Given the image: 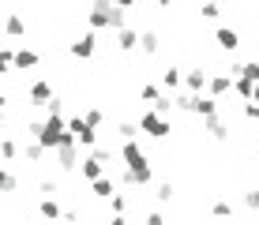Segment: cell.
<instances>
[{"label":"cell","instance_id":"cell-11","mask_svg":"<svg viewBox=\"0 0 259 225\" xmlns=\"http://www.w3.org/2000/svg\"><path fill=\"white\" fill-rule=\"evenodd\" d=\"M26 98H30L34 105H46L49 98H53V83H49V79H34L30 90H26Z\"/></svg>","mask_w":259,"mask_h":225},{"label":"cell","instance_id":"cell-17","mask_svg":"<svg viewBox=\"0 0 259 225\" xmlns=\"http://www.w3.org/2000/svg\"><path fill=\"white\" fill-rule=\"evenodd\" d=\"M139 49H143V57H154V53L162 49V38H158V30H139Z\"/></svg>","mask_w":259,"mask_h":225},{"label":"cell","instance_id":"cell-5","mask_svg":"<svg viewBox=\"0 0 259 225\" xmlns=\"http://www.w3.org/2000/svg\"><path fill=\"white\" fill-rule=\"evenodd\" d=\"M71 57H75V60H91L94 57V53H98V30H87L83 34V38H75V41H71Z\"/></svg>","mask_w":259,"mask_h":225},{"label":"cell","instance_id":"cell-35","mask_svg":"<svg viewBox=\"0 0 259 225\" xmlns=\"http://www.w3.org/2000/svg\"><path fill=\"white\" fill-rule=\"evenodd\" d=\"M210 214H233V206H229V203H214Z\"/></svg>","mask_w":259,"mask_h":225},{"label":"cell","instance_id":"cell-7","mask_svg":"<svg viewBox=\"0 0 259 225\" xmlns=\"http://www.w3.org/2000/svg\"><path fill=\"white\" fill-rule=\"evenodd\" d=\"M124 184L128 188H147L150 180H154V173H150V165H136V169H124Z\"/></svg>","mask_w":259,"mask_h":225},{"label":"cell","instance_id":"cell-34","mask_svg":"<svg viewBox=\"0 0 259 225\" xmlns=\"http://www.w3.org/2000/svg\"><path fill=\"white\" fill-rule=\"evenodd\" d=\"M38 192H41V195H57V180H41Z\"/></svg>","mask_w":259,"mask_h":225},{"label":"cell","instance_id":"cell-30","mask_svg":"<svg viewBox=\"0 0 259 225\" xmlns=\"http://www.w3.org/2000/svg\"><path fill=\"white\" fill-rule=\"evenodd\" d=\"M173 184H158V203H173Z\"/></svg>","mask_w":259,"mask_h":225},{"label":"cell","instance_id":"cell-6","mask_svg":"<svg viewBox=\"0 0 259 225\" xmlns=\"http://www.w3.org/2000/svg\"><path fill=\"white\" fill-rule=\"evenodd\" d=\"M120 161L128 169H136V165H150L147 154H143V147H139V139H124L120 143Z\"/></svg>","mask_w":259,"mask_h":225},{"label":"cell","instance_id":"cell-21","mask_svg":"<svg viewBox=\"0 0 259 225\" xmlns=\"http://www.w3.org/2000/svg\"><path fill=\"white\" fill-rule=\"evenodd\" d=\"M0 192H4V195H15V192H19V176H15L12 169H4V165H0Z\"/></svg>","mask_w":259,"mask_h":225},{"label":"cell","instance_id":"cell-31","mask_svg":"<svg viewBox=\"0 0 259 225\" xmlns=\"http://www.w3.org/2000/svg\"><path fill=\"white\" fill-rule=\"evenodd\" d=\"M46 113H60V116H64V102H60V98L53 94L49 102H46Z\"/></svg>","mask_w":259,"mask_h":225},{"label":"cell","instance_id":"cell-8","mask_svg":"<svg viewBox=\"0 0 259 225\" xmlns=\"http://www.w3.org/2000/svg\"><path fill=\"white\" fill-rule=\"evenodd\" d=\"M117 49H120V53H136V49H139V30H136V26L124 23L120 30H117Z\"/></svg>","mask_w":259,"mask_h":225},{"label":"cell","instance_id":"cell-14","mask_svg":"<svg viewBox=\"0 0 259 225\" xmlns=\"http://www.w3.org/2000/svg\"><path fill=\"white\" fill-rule=\"evenodd\" d=\"M12 64L19 68V71H26V68H38L41 57H38L34 49H15V53H12Z\"/></svg>","mask_w":259,"mask_h":225},{"label":"cell","instance_id":"cell-41","mask_svg":"<svg viewBox=\"0 0 259 225\" xmlns=\"http://www.w3.org/2000/svg\"><path fill=\"white\" fill-rule=\"evenodd\" d=\"M255 147H259V131H255Z\"/></svg>","mask_w":259,"mask_h":225},{"label":"cell","instance_id":"cell-24","mask_svg":"<svg viewBox=\"0 0 259 225\" xmlns=\"http://www.w3.org/2000/svg\"><path fill=\"white\" fill-rule=\"evenodd\" d=\"M199 15H203V19H207V23H214V19H222V8L214 4V0H207V4L199 8Z\"/></svg>","mask_w":259,"mask_h":225},{"label":"cell","instance_id":"cell-38","mask_svg":"<svg viewBox=\"0 0 259 225\" xmlns=\"http://www.w3.org/2000/svg\"><path fill=\"white\" fill-rule=\"evenodd\" d=\"M0 109H8V94H0Z\"/></svg>","mask_w":259,"mask_h":225},{"label":"cell","instance_id":"cell-33","mask_svg":"<svg viewBox=\"0 0 259 225\" xmlns=\"http://www.w3.org/2000/svg\"><path fill=\"white\" fill-rule=\"evenodd\" d=\"M244 116H248V120H255V124H259V102H244Z\"/></svg>","mask_w":259,"mask_h":225},{"label":"cell","instance_id":"cell-20","mask_svg":"<svg viewBox=\"0 0 259 225\" xmlns=\"http://www.w3.org/2000/svg\"><path fill=\"white\" fill-rule=\"evenodd\" d=\"M252 86H255V79H248V75H233V90H237L240 102H252Z\"/></svg>","mask_w":259,"mask_h":225},{"label":"cell","instance_id":"cell-18","mask_svg":"<svg viewBox=\"0 0 259 225\" xmlns=\"http://www.w3.org/2000/svg\"><path fill=\"white\" fill-rule=\"evenodd\" d=\"M91 192L98 195V199H109V195H113V176H105V173L94 176V180H91Z\"/></svg>","mask_w":259,"mask_h":225},{"label":"cell","instance_id":"cell-22","mask_svg":"<svg viewBox=\"0 0 259 225\" xmlns=\"http://www.w3.org/2000/svg\"><path fill=\"white\" fill-rule=\"evenodd\" d=\"M38 214L41 218H60V203H57V195H46V199H41V206H38Z\"/></svg>","mask_w":259,"mask_h":225},{"label":"cell","instance_id":"cell-26","mask_svg":"<svg viewBox=\"0 0 259 225\" xmlns=\"http://www.w3.org/2000/svg\"><path fill=\"white\" fill-rule=\"evenodd\" d=\"M12 53L15 49H0V75H12V68H15L12 64Z\"/></svg>","mask_w":259,"mask_h":225},{"label":"cell","instance_id":"cell-23","mask_svg":"<svg viewBox=\"0 0 259 225\" xmlns=\"http://www.w3.org/2000/svg\"><path fill=\"white\" fill-rule=\"evenodd\" d=\"M0 158L15 161V158H19V143H15V139H0Z\"/></svg>","mask_w":259,"mask_h":225},{"label":"cell","instance_id":"cell-29","mask_svg":"<svg viewBox=\"0 0 259 225\" xmlns=\"http://www.w3.org/2000/svg\"><path fill=\"white\" fill-rule=\"evenodd\" d=\"M237 75H248V79H259V60H248V64H240Z\"/></svg>","mask_w":259,"mask_h":225},{"label":"cell","instance_id":"cell-42","mask_svg":"<svg viewBox=\"0 0 259 225\" xmlns=\"http://www.w3.org/2000/svg\"><path fill=\"white\" fill-rule=\"evenodd\" d=\"M214 4H222V0H214Z\"/></svg>","mask_w":259,"mask_h":225},{"label":"cell","instance_id":"cell-37","mask_svg":"<svg viewBox=\"0 0 259 225\" xmlns=\"http://www.w3.org/2000/svg\"><path fill=\"white\" fill-rule=\"evenodd\" d=\"M113 4H117V8H120V12H132V8H136V4H139V0H113Z\"/></svg>","mask_w":259,"mask_h":225},{"label":"cell","instance_id":"cell-4","mask_svg":"<svg viewBox=\"0 0 259 225\" xmlns=\"http://www.w3.org/2000/svg\"><path fill=\"white\" fill-rule=\"evenodd\" d=\"M53 154H57V165L64 169V173H75V169H79V143H75V135H71V131H64V139L57 143Z\"/></svg>","mask_w":259,"mask_h":225},{"label":"cell","instance_id":"cell-15","mask_svg":"<svg viewBox=\"0 0 259 225\" xmlns=\"http://www.w3.org/2000/svg\"><path fill=\"white\" fill-rule=\"evenodd\" d=\"M229 90H233V75H210V79H207V94L226 98Z\"/></svg>","mask_w":259,"mask_h":225},{"label":"cell","instance_id":"cell-39","mask_svg":"<svg viewBox=\"0 0 259 225\" xmlns=\"http://www.w3.org/2000/svg\"><path fill=\"white\" fill-rule=\"evenodd\" d=\"M169 4H173V0H158V8H169Z\"/></svg>","mask_w":259,"mask_h":225},{"label":"cell","instance_id":"cell-12","mask_svg":"<svg viewBox=\"0 0 259 225\" xmlns=\"http://www.w3.org/2000/svg\"><path fill=\"white\" fill-rule=\"evenodd\" d=\"M207 79H210V71H203V68H188V71H184V86H188L192 94L207 90Z\"/></svg>","mask_w":259,"mask_h":225},{"label":"cell","instance_id":"cell-32","mask_svg":"<svg viewBox=\"0 0 259 225\" xmlns=\"http://www.w3.org/2000/svg\"><path fill=\"white\" fill-rule=\"evenodd\" d=\"M244 206L248 210H259V188H252V192L244 195Z\"/></svg>","mask_w":259,"mask_h":225},{"label":"cell","instance_id":"cell-13","mask_svg":"<svg viewBox=\"0 0 259 225\" xmlns=\"http://www.w3.org/2000/svg\"><path fill=\"white\" fill-rule=\"evenodd\" d=\"M46 154H49V150H46V147H41V143H38V139H34V135H30V139H26V143H23V158H26V161H30V165H41V161H46Z\"/></svg>","mask_w":259,"mask_h":225},{"label":"cell","instance_id":"cell-19","mask_svg":"<svg viewBox=\"0 0 259 225\" xmlns=\"http://www.w3.org/2000/svg\"><path fill=\"white\" fill-rule=\"evenodd\" d=\"M4 34H8V38H23V34H26V19H23V15H8V19H4Z\"/></svg>","mask_w":259,"mask_h":225},{"label":"cell","instance_id":"cell-40","mask_svg":"<svg viewBox=\"0 0 259 225\" xmlns=\"http://www.w3.org/2000/svg\"><path fill=\"white\" fill-rule=\"evenodd\" d=\"M0 124H4V109H0Z\"/></svg>","mask_w":259,"mask_h":225},{"label":"cell","instance_id":"cell-1","mask_svg":"<svg viewBox=\"0 0 259 225\" xmlns=\"http://www.w3.org/2000/svg\"><path fill=\"white\" fill-rule=\"evenodd\" d=\"M87 23H91V30H120V26L128 23V12H120L113 0H94Z\"/></svg>","mask_w":259,"mask_h":225},{"label":"cell","instance_id":"cell-3","mask_svg":"<svg viewBox=\"0 0 259 225\" xmlns=\"http://www.w3.org/2000/svg\"><path fill=\"white\" fill-rule=\"evenodd\" d=\"M64 124H68V131L75 135L79 150H91V147H98V128H91V124H87V116H83V113L64 116Z\"/></svg>","mask_w":259,"mask_h":225},{"label":"cell","instance_id":"cell-25","mask_svg":"<svg viewBox=\"0 0 259 225\" xmlns=\"http://www.w3.org/2000/svg\"><path fill=\"white\" fill-rule=\"evenodd\" d=\"M117 135H120V139H136V135H139V124L120 120V124H117Z\"/></svg>","mask_w":259,"mask_h":225},{"label":"cell","instance_id":"cell-16","mask_svg":"<svg viewBox=\"0 0 259 225\" xmlns=\"http://www.w3.org/2000/svg\"><path fill=\"white\" fill-rule=\"evenodd\" d=\"M181 83H184V71L177 68V64H169V68L162 71V90H169V94H177V90H181Z\"/></svg>","mask_w":259,"mask_h":225},{"label":"cell","instance_id":"cell-9","mask_svg":"<svg viewBox=\"0 0 259 225\" xmlns=\"http://www.w3.org/2000/svg\"><path fill=\"white\" fill-rule=\"evenodd\" d=\"M203 131H207L210 139H218V143L229 139V128H226V120H222L218 113H214V116H203Z\"/></svg>","mask_w":259,"mask_h":225},{"label":"cell","instance_id":"cell-27","mask_svg":"<svg viewBox=\"0 0 259 225\" xmlns=\"http://www.w3.org/2000/svg\"><path fill=\"white\" fill-rule=\"evenodd\" d=\"M143 102H158V98H162V86H154V83H143Z\"/></svg>","mask_w":259,"mask_h":225},{"label":"cell","instance_id":"cell-2","mask_svg":"<svg viewBox=\"0 0 259 225\" xmlns=\"http://www.w3.org/2000/svg\"><path fill=\"white\" fill-rule=\"evenodd\" d=\"M139 131L150 135V139H169V135H173V120H169L165 113H158V109H147L139 116Z\"/></svg>","mask_w":259,"mask_h":225},{"label":"cell","instance_id":"cell-28","mask_svg":"<svg viewBox=\"0 0 259 225\" xmlns=\"http://www.w3.org/2000/svg\"><path fill=\"white\" fill-rule=\"evenodd\" d=\"M83 116H87V124H91V128H102V124H105V113H102V109H87Z\"/></svg>","mask_w":259,"mask_h":225},{"label":"cell","instance_id":"cell-36","mask_svg":"<svg viewBox=\"0 0 259 225\" xmlns=\"http://www.w3.org/2000/svg\"><path fill=\"white\" fill-rule=\"evenodd\" d=\"M147 221H150V225H162V221H165V214H162V210H150V214H147Z\"/></svg>","mask_w":259,"mask_h":225},{"label":"cell","instance_id":"cell-10","mask_svg":"<svg viewBox=\"0 0 259 225\" xmlns=\"http://www.w3.org/2000/svg\"><path fill=\"white\" fill-rule=\"evenodd\" d=\"M214 41H218L226 53H237L240 49V34L233 30V26H218V30H214Z\"/></svg>","mask_w":259,"mask_h":225}]
</instances>
